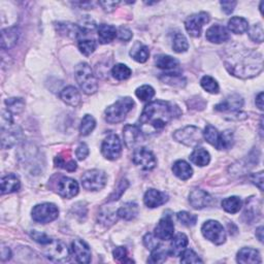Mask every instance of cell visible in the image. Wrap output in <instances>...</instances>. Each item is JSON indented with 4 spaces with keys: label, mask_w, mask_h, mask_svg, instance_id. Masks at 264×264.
Returning <instances> with one entry per match:
<instances>
[{
    "label": "cell",
    "mask_w": 264,
    "mask_h": 264,
    "mask_svg": "<svg viewBox=\"0 0 264 264\" xmlns=\"http://www.w3.org/2000/svg\"><path fill=\"white\" fill-rule=\"evenodd\" d=\"M243 105L242 97L239 94H231L227 96L223 101L215 106V110L219 112H237Z\"/></svg>",
    "instance_id": "cell-19"
},
{
    "label": "cell",
    "mask_w": 264,
    "mask_h": 264,
    "mask_svg": "<svg viewBox=\"0 0 264 264\" xmlns=\"http://www.w3.org/2000/svg\"><path fill=\"white\" fill-rule=\"evenodd\" d=\"M58 193L63 198H72L79 193V184L73 179L62 178L58 182Z\"/></svg>",
    "instance_id": "cell-16"
},
{
    "label": "cell",
    "mask_w": 264,
    "mask_h": 264,
    "mask_svg": "<svg viewBox=\"0 0 264 264\" xmlns=\"http://www.w3.org/2000/svg\"><path fill=\"white\" fill-rule=\"evenodd\" d=\"M135 94L142 101H150L155 96V90L151 86L144 85L136 89Z\"/></svg>",
    "instance_id": "cell-44"
},
{
    "label": "cell",
    "mask_w": 264,
    "mask_h": 264,
    "mask_svg": "<svg viewBox=\"0 0 264 264\" xmlns=\"http://www.w3.org/2000/svg\"><path fill=\"white\" fill-rule=\"evenodd\" d=\"M173 232H174V225L170 217L162 218L154 230V234L160 240H171L173 237Z\"/></svg>",
    "instance_id": "cell-18"
},
{
    "label": "cell",
    "mask_w": 264,
    "mask_h": 264,
    "mask_svg": "<svg viewBox=\"0 0 264 264\" xmlns=\"http://www.w3.org/2000/svg\"><path fill=\"white\" fill-rule=\"evenodd\" d=\"M21 187L19 178L14 173L4 175L1 179V194H8L17 192Z\"/></svg>",
    "instance_id": "cell-28"
},
{
    "label": "cell",
    "mask_w": 264,
    "mask_h": 264,
    "mask_svg": "<svg viewBox=\"0 0 264 264\" xmlns=\"http://www.w3.org/2000/svg\"><path fill=\"white\" fill-rule=\"evenodd\" d=\"M255 102H256V105L258 106V109L261 110V111H263V92H260L257 95Z\"/></svg>",
    "instance_id": "cell-62"
},
{
    "label": "cell",
    "mask_w": 264,
    "mask_h": 264,
    "mask_svg": "<svg viewBox=\"0 0 264 264\" xmlns=\"http://www.w3.org/2000/svg\"><path fill=\"white\" fill-rule=\"evenodd\" d=\"M112 74L118 81H125L127 79H129L132 74V72L128 66H126L125 64H116L113 70H112Z\"/></svg>",
    "instance_id": "cell-37"
},
{
    "label": "cell",
    "mask_w": 264,
    "mask_h": 264,
    "mask_svg": "<svg viewBox=\"0 0 264 264\" xmlns=\"http://www.w3.org/2000/svg\"><path fill=\"white\" fill-rule=\"evenodd\" d=\"M189 44L187 38H186L183 34L177 33L173 37V44H172V48L174 52L177 53H184L188 50Z\"/></svg>",
    "instance_id": "cell-42"
},
{
    "label": "cell",
    "mask_w": 264,
    "mask_h": 264,
    "mask_svg": "<svg viewBox=\"0 0 264 264\" xmlns=\"http://www.w3.org/2000/svg\"><path fill=\"white\" fill-rule=\"evenodd\" d=\"M60 97L66 104L73 107L79 106L82 103L81 94L73 86H68L64 88L60 93Z\"/></svg>",
    "instance_id": "cell-27"
},
{
    "label": "cell",
    "mask_w": 264,
    "mask_h": 264,
    "mask_svg": "<svg viewBox=\"0 0 264 264\" xmlns=\"http://www.w3.org/2000/svg\"><path fill=\"white\" fill-rule=\"evenodd\" d=\"M107 177L104 171L99 169L88 170L82 175V185L86 190L98 191L106 185Z\"/></svg>",
    "instance_id": "cell-9"
},
{
    "label": "cell",
    "mask_w": 264,
    "mask_h": 264,
    "mask_svg": "<svg viewBox=\"0 0 264 264\" xmlns=\"http://www.w3.org/2000/svg\"><path fill=\"white\" fill-rule=\"evenodd\" d=\"M113 255H114V258L116 260L123 261L126 258V256H127V250L124 247H118V248H116L114 250Z\"/></svg>",
    "instance_id": "cell-60"
},
{
    "label": "cell",
    "mask_w": 264,
    "mask_h": 264,
    "mask_svg": "<svg viewBox=\"0 0 264 264\" xmlns=\"http://www.w3.org/2000/svg\"><path fill=\"white\" fill-rule=\"evenodd\" d=\"M97 33H98V40L100 44H109L117 37V29L113 25L100 24L97 27Z\"/></svg>",
    "instance_id": "cell-29"
},
{
    "label": "cell",
    "mask_w": 264,
    "mask_h": 264,
    "mask_svg": "<svg viewBox=\"0 0 264 264\" xmlns=\"http://www.w3.org/2000/svg\"><path fill=\"white\" fill-rule=\"evenodd\" d=\"M228 29L236 34H242L249 29V23L244 18L233 17L228 22Z\"/></svg>",
    "instance_id": "cell-33"
},
{
    "label": "cell",
    "mask_w": 264,
    "mask_h": 264,
    "mask_svg": "<svg viewBox=\"0 0 264 264\" xmlns=\"http://www.w3.org/2000/svg\"><path fill=\"white\" fill-rule=\"evenodd\" d=\"M142 130L136 125H126L123 129V138L126 145L128 148H132L140 142L142 138Z\"/></svg>",
    "instance_id": "cell-22"
},
{
    "label": "cell",
    "mask_w": 264,
    "mask_h": 264,
    "mask_svg": "<svg viewBox=\"0 0 264 264\" xmlns=\"http://www.w3.org/2000/svg\"><path fill=\"white\" fill-rule=\"evenodd\" d=\"M181 262L182 263H202V260L198 257V255L193 250H184L181 254Z\"/></svg>",
    "instance_id": "cell-49"
},
{
    "label": "cell",
    "mask_w": 264,
    "mask_h": 264,
    "mask_svg": "<svg viewBox=\"0 0 264 264\" xmlns=\"http://www.w3.org/2000/svg\"><path fill=\"white\" fill-rule=\"evenodd\" d=\"M241 207H242L241 199L238 196H231L228 198H225L222 201V208L230 214L239 213Z\"/></svg>",
    "instance_id": "cell-36"
},
{
    "label": "cell",
    "mask_w": 264,
    "mask_h": 264,
    "mask_svg": "<svg viewBox=\"0 0 264 264\" xmlns=\"http://www.w3.org/2000/svg\"><path fill=\"white\" fill-rule=\"evenodd\" d=\"M172 171L175 177H178L180 180H183V181L190 179L193 173V169L190 166V164H188L184 160L175 161L172 166Z\"/></svg>",
    "instance_id": "cell-30"
},
{
    "label": "cell",
    "mask_w": 264,
    "mask_h": 264,
    "mask_svg": "<svg viewBox=\"0 0 264 264\" xmlns=\"http://www.w3.org/2000/svg\"><path fill=\"white\" fill-rule=\"evenodd\" d=\"M256 237L258 238V240H259V241H263V227L262 226H260V227H258L257 228V230H256Z\"/></svg>",
    "instance_id": "cell-63"
},
{
    "label": "cell",
    "mask_w": 264,
    "mask_h": 264,
    "mask_svg": "<svg viewBox=\"0 0 264 264\" xmlns=\"http://www.w3.org/2000/svg\"><path fill=\"white\" fill-rule=\"evenodd\" d=\"M101 153L106 159H118L122 153V144L117 134H110L101 144Z\"/></svg>",
    "instance_id": "cell-11"
},
{
    "label": "cell",
    "mask_w": 264,
    "mask_h": 264,
    "mask_svg": "<svg viewBox=\"0 0 264 264\" xmlns=\"http://www.w3.org/2000/svg\"><path fill=\"white\" fill-rule=\"evenodd\" d=\"M237 261L242 264H255L262 262L259 252L252 248L240 249L238 253Z\"/></svg>",
    "instance_id": "cell-25"
},
{
    "label": "cell",
    "mask_w": 264,
    "mask_h": 264,
    "mask_svg": "<svg viewBox=\"0 0 264 264\" xmlns=\"http://www.w3.org/2000/svg\"><path fill=\"white\" fill-rule=\"evenodd\" d=\"M134 101L130 97L119 99L105 110V121L110 124H117L124 121L126 116L132 111Z\"/></svg>",
    "instance_id": "cell-4"
},
{
    "label": "cell",
    "mask_w": 264,
    "mask_h": 264,
    "mask_svg": "<svg viewBox=\"0 0 264 264\" xmlns=\"http://www.w3.org/2000/svg\"><path fill=\"white\" fill-rule=\"evenodd\" d=\"M21 136V130H18V127L14 124L1 126V144L2 148L7 149L15 145Z\"/></svg>",
    "instance_id": "cell-14"
},
{
    "label": "cell",
    "mask_w": 264,
    "mask_h": 264,
    "mask_svg": "<svg viewBox=\"0 0 264 264\" xmlns=\"http://www.w3.org/2000/svg\"><path fill=\"white\" fill-rule=\"evenodd\" d=\"M160 240L155 236H153V234L151 233H148V234H145L144 238V244L145 246L146 249H149V250H154L155 248H157L158 246H160Z\"/></svg>",
    "instance_id": "cell-52"
},
{
    "label": "cell",
    "mask_w": 264,
    "mask_h": 264,
    "mask_svg": "<svg viewBox=\"0 0 264 264\" xmlns=\"http://www.w3.org/2000/svg\"><path fill=\"white\" fill-rule=\"evenodd\" d=\"M74 76L76 83L79 84L85 94H94L98 89V84H97V80L89 64L85 62L77 64L74 71Z\"/></svg>",
    "instance_id": "cell-3"
},
{
    "label": "cell",
    "mask_w": 264,
    "mask_h": 264,
    "mask_svg": "<svg viewBox=\"0 0 264 264\" xmlns=\"http://www.w3.org/2000/svg\"><path fill=\"white\" fill-rule=\"evenodd\" d=\"M155 63L157 67L165 71H171L179 66V61L175 58L168 55H158L156 57Z\"/></svg>",
    "instance_id": "cell-35"
},
{
    "label": "cell",
    "mask_w": 264,
    "mask_h": 264,
    "mask_svg": "<svg viewBox=\"0 0 264 264\" xmlns=\"http://www.w3.org/2000/svg\"><path fill=\"white\" fill-rule=\"evenodd\" d=\"M160 79L165 82L166 84H169L171 86H179L183 87L186 84V80L182 77L179 73H164Z\"/></svg>",
    "instance_id": "cell-45"
},
{
    "label": "cell",
    "mask_w": 264,
    "mask_h": 264,
    "mask_svg": "<svg viewBox=\"0 0 264 264\" xmlns=\"http://www.w3.org/2000/svg\"><path fill=\"white\" fill-rule=\"evenodd\" d=\"M220 4L222 6L224 13L229 15L234 11V8H236L238 2L237 1H221Z\"/></svg>",
    "instance_id": "cell-59"
},
{
    "label": "cell",
    "mask_w": 264,
    "mask_h": 264,
    "mask_svg": "<svg viewBox=\"0 0 264 264\" xmlns=\"http://www.w3.org/2000/svg\"><path fill=\"white\" fill-rule=\"evenodd\" d=\"M11 257H12L11 249L6 248V247H2V249H1V259L3 261H5V260L11 259Z\"/></svg>",
    "instance_id": "cell-61"
},
{
    "label": "cell",
    "mask_w": 264,
    "mask_h": 264,
    "mask_svg": "<svg viewBox=\"0 0 264 264\" xmlns=\"http://www.w3.org/2000/svg\"><path fill=\"white\" fill-rule=\"evenodd\" d=\"M117 215L126 221H131L138 217L139 205L135 202H126L118 210Z\"/></svg>",
    "instance_id": "cell-31"
},
{
    "label": "cell",
    "mask_w": 264,
    "mask_h": 264,
    "mask_svg": "<svg viewBox=\"0 0 264 264\" xmlns=\"http://www.w3.org/2000/svg\"><path fill=\"white\" fill-rule=\"evenodd\" d=\"M202 134L204 140L218 150H227L232 146L233 135L231 131H224L220 133L213 125H208Z\"/></svg>",
    "instance_id": "cell-5"
},
{
    "label": "cell",
    "mask_w": 264,
    "mask_h": 264,
    "mask_svg": "<svg viewBox=\"0 0 264 264\" xmlns=\"http://www.w3.org/2000/svg\"><path fill=\"white\" fill-rule=\"evenodd\" d=\"M5 104L7 106V111L12 114H20L25 107V101L22 98H17V97L6 99Z\"/></svg>",
    "instance_id": "cell-40"
},
{
    "label": "cell",
    "mask_w": 264,
    "mask_h": 264,
    "mask_svg": "<svg viewBox=\"0 0 264 264\" xmlns=\"http://www.w3.org/2000/svg\"><path fill=\"white\" fill-rule=\"evenodd\" d=\"M56 29L61 35L71 38H79L86 32L80 25L72 23H58L56 25Z\"/></svg>",
    "instance_id": "cell-24"
},
{
    "label": "cell",
    "mask_w": 264,
    "mask_h": 264,
    "mask_svg": "<svg viewBox=\"0 0 264 264\" xmlns=\"http://www.w3.org/2000/svg\"><path fill=\"white\" fill-rule=\"evenodd\" d=\"M79 50L81 53H83L85 56H90L94 51L96 50L97 44L94 41L90 40H82L79 42Z\"/></svg>",
    "instance_id": "cell-48"
},
{
    "label": "cell",
    "mask_w": 264,
    "mask_h": 264,
    "mask_svg": "<svg viewBox=\"0 0 264 264\" xmlns=\"http://www.w3.org/2000/svg\"><path fill=\"white\" fill-rule=\"evenodd\" d=\"M171 243L169 248V255L172 257H179L181 256V254L184 252L186 247L188 246V238L185 236L184 233H178L174 238L172 237L171 239Z\"/></svg>",
    "instance_id": "cell-26"
},
{
    "label": "cell",
    "mask_w": 264,
    "mask_h": 264,
    "mask_svg": "<svg viewBox=\"0 0 264 264\" xmlns=\"http://www.w3.org/2000/svg\"><path fill=\"white\" fill-rule=\"evenodd\" d=\"M72 251L77 262L89 263L91 261V250L85 240L81 239L74 240L72 243Z\"/></svg>",
    "instance_id": "cell-15"
},
{
    "label": "cell",
    "mask_w": 264,
    "mask_h": 264,
    "mask_svg": "<svg viewBox=\"0 0 264 264\" xmlns=\"http://www.w3.org/2000/svg\"><path fill=\"white\" fill-rule=\"evenodd\" d=\"M190 160L197 166H205L211 161V155L203 148H196L191 153Z\"/></svg>",
    "instance_id": "cell-34"
},
{
    "label": "cell",
    "mask_w": 264,
    "mask_h": 264,
    "mask_svg": "<svg viewBox=\"0 0 264 264\" xmlns=\"http://www.w3.org/2000/svg\"><path fill=\"white\" fill-rule=\"evenodd\" d=\"M200 85L203 89L209 93L217 94L219 92V85L217 81L210 75H204L200 81Z\"/></svg>",
    "instance_id": "cell-41"
},
{
    "label": "cell",
    "mask_w": 264,
    "mask_h": 264,
    "mask_svg": "<svg viewBox=\"0 0 264 264\" xmlns=\"http://www.w3.org/2000/svg\"><path fill=\"white\" fill-rule=\"evenodd\" d=\"M225 65L231 74L241 79H250L262 72L263 58L258 52L242 50L228 58Z\"/></svg>",
    "instance_id": "cell-2"
},
{
    "label": "cell",
    "mask_w": 264,
    "mask_h": 264,
    "mask_svg": "<svg viewBox=\"0 0 264 264\" xmlns=\"http://www.w3.org/2000/svg\"><path fill=\"white\" fill-rule=\"evenodd\" d=\"M130 56L133 58L135 61H138L140 63H144L146 60L149 59V56H150L149 48L143 45L140 42L135 43L134 46L131 48Z\"/></svg>",
    "instance_id": "cell-32"
},
{
    "label": "cell",
    "mask_w": 264,
    "mask_h": 264,
    "mask_svg": "<svg viewBox=\"0 0 264 264\" xmlns=\"http://www.w3.org/2000/svg\"><path fill=\"white\" fill-rule=\"evenodd\" d=\"M132 160L135 165L144 170H152L157 165L155 155L146 148H139L133 152Z\"/></svg>",
    "instance_id": "cell-13"
},
{
    "label": "cell",
    "mask_w": 264,
    "mask_h": 264,
    "mask_svg": "<svg viewBox=\"0 0 264 264\" xmlns=\"http://www.w3.org/2000/svg\"><path fill=\"white\" fill-rule=\"evenodd\" d=\"M30 237L38 243H41V244H47L50 242L52 240V239L50 237H48L46 233H43V232H38L36 230H32L30 232Z\"/></svg>",
    "instance_id": "cell-53"
},
{
    "label": "cell",
    "mask_w": 264,
    "mask_h": 264,
    "mask_svg": "<svg viewBox=\"0 0 264 264\" xmlns=\"http://www.w3.org/2000/svg\"><path fill=\"white\" fill-rule=\"evenodd\" d=\"M210 15L205 12H200L198 14L191 15L185 21V27L187 32L193 37H199L201 34L202 27L209 23Z\"/></svg>",
    "instance_id": "cell-12"
},
{
    "label": "cell",
    "mask_w": 264,
    "mask_h": 264,
    "mask_svg": "<svg viewBox=\"0 0 264 264\" xmlns=\"http://www.w3.org/2000/svg\"><path fill=\"white\" fill-rule=\"evenodd\" d=\"M256 201L257 199H250L249 201H247V205H246V211H244V216L248 217V220L251 221L255 220L256 216H260V207L256 205Z\"/></svg>",
    "instance_id": "cell-46"
},
{
    "label": "cell",
    "mask_w": 264,
    "mask_h": 264,
    "mask_svg": "<svg viewBox=\"0 0 264 264\" xmlns=\"http://www.w3.org/2000/svg\"><path fill=\"white\" fill-rule=\"evenodd\" d=\"M115 212H110V211H104L102 213H100L98 219L100 220L101 223L107 225V223L110 224H114L115 221H117V216H116Z\"/></svg>",
    "instance_id": "cell-54"
},
{
    "label": "cell",
    "mask_w": 264,
    "mask_h": 264,
    "mask_svg": "<svg viewBox=\"0 0 264 264\" xmlns=\"http://www.w3.org/2000/svg\"><path fill=\"white\" fill-rule=\"evenodd\" d=\"M201 232L205 239L217 246H220L226 240V233L218 221L210 220L205 222L201 227Z\"/></svg>",
    "instance_id": "cell-8"
},
{
    "label": "cell",
    "mask_w": 264,
    "mask_h": 264,
    "mask_svg": "<svg viewBox=\"0 0 264 264\" xmlns=\"http://www.w3.org/2000/svg\"><path fill=\"white\" fill-rule=\"evenodd\" d=\"M19 36H20V31L17 26L3 29L1 32V48L3 50L13 48L17 44Z\"/></svg>",
    "instance_id": "cell-23"
},
{
    "label": "cell",
    "mask_w": 264,
    "mask_h": 264,
    "mask_svg": "<svg viewBox=\"0 0 264 264\" xmlns=\"http://www.w3.org/2000/svg\"><path fill=\"white\" fill-rule=\"evenodd\" d=\"M177 218L181 224H183L184 226L187 227H192L197 222V216L196 215H193L188 212H179L177 215Z\"/></svg>",
    "instance_id": "cell-43"
},
{
    "label": "cell",
    "mask_w": 264,
    "mask_h": 264,
    "mask_svg": "<svg viewBox=\"0 0 264 264\" xmlns=\"http://www.w3.org/2000/svg\"><path fill=\"white\" fill-rule=\"evenodd\" d=\"M128 186H129V183L127 180H122L119 185H118V187H117L116 191L111 195L110 196V199L109 201H116V200H118L121 196H122V194L125 192V190L128 188Z\"/></svg>",
    "instance_id": "cell-51"
},
{
    "label": "cell",
    "mask_w": 264,
    "mask_h": 264,
    "mask_svg": "<svg viewBox=\"0 0 264 264\" xmlns=\"http://www.w3.org/2000/svg\"><path fill=\"white\" fill-rule=\"evenodd\" d=\"M95 126H96V121L93 117L91 115H86L83 118L81 122V126H80L81 135L83 136L89 135L94 130Z\"/></svg>",
    "instance_id": "cell-38"
},
{
    "label": "cell",
    "mask_w": 264,
    "mask_h": 264,
    "mask_svg": "<svg viewBox=\"0 0 264 264\" xmlns=\"http://www.w3.org/2000/svg\"><path fill=\"white\" fill-rule=\"evenodd\" d=\"M189 202L195 210H201L212 204L213 198L211 195L201 189H194L189 195Z\"/></svg>",
    "instance_id": "cell-17"
},
{
    "label": "cell",
    "mask_w": 264,
    "mask_h": 264,
    "mask_svg": "<svg viewBox=\"0 0 264 264\" xmlns=\"http://www.w3.org/2000/svg\"><path fill=\"white\" fill-rule=\"evenodd\" d=\"M117 37H118L120 41L129 42L132 38V32L128 28L120 27L118 30H117Z\"/></svg>",
    "instance_id": "cell-55"
},
{
    "label": "cell",
    "mask_w": 264,
    "mask_h": 264,
    "mask_svg": "<svg viewBox=\"0 0 264 264\" xmlns=\"http://www.w3.org/2000/svg\"><path fill=\"white\" fill-rule=\"evenodd\" d=\"M168 200V195L156 189H150L145 192L144 196V202L150 209L158 208Z\"/></svg>",
    "instance_id": "cell-20"
},
{
    "label": "cell",
    "mask_w": 264,
    "mask_h": 264,
    "mask_svg": "<svg viewBox=\"0 0 264 264\" xmlns=\"http://www.w3.org/2000/svg\"><path fill=\"white\" fill-rule=\"evenodd\" d=\"M59 210L53 203L37 204L32 210V219L37 223H50L58 218Z\"/></svg>",
    "instance_id": "cell-10"
},
{
    "label": "cell",
    "mask_w": 264,
    "mask_h": 264,
    "mask_svg": "<svg viewBox=\"0 0 264 264\" xmlns=\"http://www.w3.org/2000/svg\"><path fill=\"white\" fill-rule=\"evenodd\" d=\"M75 155L79 160H85L87 158V156L89 155V148L86 144H81L75 151Z\"/></svg>",
    "instance_id": "cell-56"
},
{
    "label": "cell",
    "mask_w": 264,
    "mask_h": 264,
    "mask_svg": "<svg viewBox=\"0 0 264 264\" xmlns=\"http://www.w3.org/2000/svg\"><path fill=\"white\" fill-rule=\"evenodd\" d=\"M251 181L254 185H256L261 191H263V171L253 173L251 175Z\"/></svg>",
    "instance_id": "cell-57"
},
{
    "label": "cell",
    "mask_w": 264,
    "mask_h": 264,
    "mask_svg": "<svg viewBox=\"0 0 264 264\" xmlns=\"http://www.w3.org/2000/svg\"><path fill=\"white\" fill-rule=\"evenodd\" d=\"M205 37H207V40L211 43L223 44L229 41L230 35L225 27L221 25H214L208 29L207 33H205Z\"/></svg>",
    "instance_id": "cell-21"
},
{
    "label": "cell",
    "mask_w": 264,
    "mask_h": 264,
    "mask_svg": "<svg viewBox=\"0 0 264 264\" xmlns=\"http://www.w3.org/2000/svg\"><path fill=\"white\" fill-rule=\"evenodd\" d=\"M173 139L187 146H197L202 143L203 134L195 126H187L173 133Z\"/></svg>",
    "instance_id": "cell-6"
},
{
    "label": "cell",
    "mask_w": 264,
    "mask_h": 264,
    "mask_svg": "<svg viewBox=\"0 0 264 264\" xmlns=\"http://www.w3.org/2000/svg\"><path fill=\"white\" fill-rule=\"evenodd\" d=\"M55 163L58 168L67 169L68 171H74L76 169V162L74 160H70L66 162L65 159L61 157V156H58V157L55 158Z\"/></svg>",
    "instance_id": "cell-50"
},
{
    "label": "cell",
    "mask_w": 264,
    "mask_h": 264,
    "mask_svg": "<svg viewBox=\"0 0 264 264\" xmlns=\"http://www.w3.org/2000/svg\"><path fill=\"white\" fill-rule=\"evenodd\" d=\"M168 255H169L168 251L160 244V246H158L157 248L152 250L151 258L149 262L150 263H163L166 261V258H168Z\"/></svg>",
    "instance_id": "cell-39"
},
{
    "label": "cell",
    "mask_w": 264,
    "mask_h": 264,
    "mask_svg": "<svg viewBox=\"0 0 264 264\" xmlns=\"http://www.w3.org/2000/svg\"><path fill=\"white\" fill-rule=\"evenodd\" d=\"M99 4L102 6L103 11L111 13L113 11H115V8L120 4L119 1H110V0H107V1H100Z\"/></svg>",
    "instance_id": "cell-58"
},
{
    "label": "cell",
    "mask_w": 264,
    "mask_h": 264,
    "mask_svg": "<svg viewBox=\"0 0 264 264\" xmlns=\"http://www.w3.org/2000/svg\"><path fill=\"white\" fill-rule=\"evenodd\" d=\"M249 36L253 42L261 44L263 43V27L260 23L258 24H254L249 28Z\"/></svg>",
    "instance_id": "cell-47"
},
{
    "label": "cell",
    "mask_w": 264,
    "mask_h": 264,
    "mask_svg": "<svg viewBox=\"0 0 264 264\" xmlns=\"http://www.w3.org/2000/svg\"><path fill=\"white\" fill-rule=\"evenodd\" d=\"M44 254L48 259L54 262H66L70 260V251L66 244L58 240H52L45 244Z\"/></svg>",
    "instance_id": "cell-7"
},
{
    "label": "cell",
    "mask_w": 264,
    "mask_h": 264,
    "mask_svg": "<svg viewBox=\"0 0 264 264\" xmlns=\"http://www.w3.org/2000/svg\"><path fill=\"white\" fill-rule=\"evenodd\" d=\"M181 115L182 112L178 105L168 101L155 100L145 105L141 115L139 127L145 133L157 132Z\"/></svg>",
    "instance_id": "cell-1"
}]
</instances>
